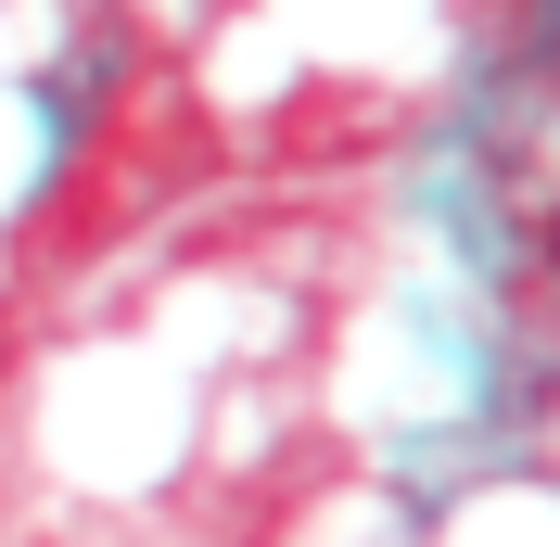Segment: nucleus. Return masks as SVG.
Masks as SVG:
<instances>
[]
</instances>
